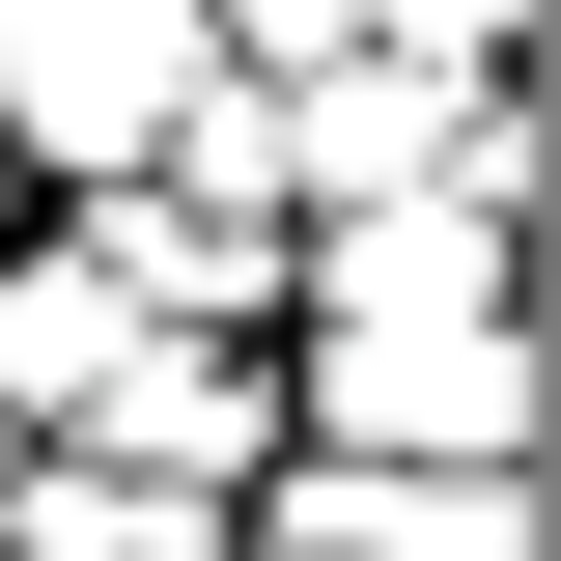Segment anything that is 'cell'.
<instances>
[{
	"mask_svg": "<svg viewBox=\"0 0 561 561\" xmlns=\"http://www.w3.org/2000/svg\"><path fill=\"white\" fill-rule=\"evenodd\" d=\"M197 84H225V28H197V0H0V140H28L57 197H113Z\"/></svg>",
	"mask_w": 561,
	"mask_h": 561,
	"instance_id": "6da1fadb",
	"label": "cell"
},
{
	"mask_svg": "<svg viewBox=\"0 0 561 561\" xmlns=\"http://www.w3.org/2000/svg\"><path fill=\"white\" fill-rule=\"evenodd\" d=\"M225 561H534V449H253Z\"/></svg>",
	"mask_w": 561,
	"mask_h": 561,
	"instance_id": "7a4b0ae2",
	"label": "cell"
}]
</instances>
